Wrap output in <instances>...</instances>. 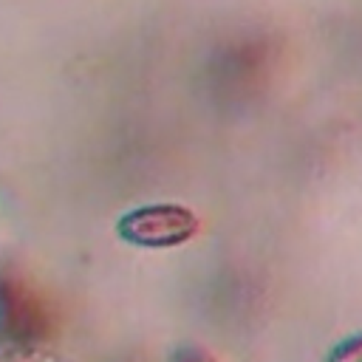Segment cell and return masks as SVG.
<instances>
[{"label":"cell","instance_id":"3957f363","mask_svg":"<svg viewBox=\"0 0 362 362\" xmlns=\"http://www.w3.org/2000/svg\"><path fill=\"white\" fill-rule=\"evenodd\" d=\"M325 362H362V331L339 339L328 351V359Z\"/></svg>","mask_w":362,"mask_h":362},{"label":"cell","instance_id":"6da1fadb","mask_svg":"<svg viewBox=\"0 0 362 362\" xmlns=\"http://www.w3.org/2000/svg\"><path fill=\"white\" fill-rule=\"evenodd\" d=\"M54 334L51 303L14 269H0V339L11 345H40Z\"/></svg>","mask_w":362,"mask_h":362},{"label":"cell","instance_id":"277c9868","mask_svg":"<svg viewBox=\"0 0 362 362\" xmlns=\"http://www.w3.org/2000/svg\"><path fill=\"white\" fill-rule=\"evenodd\" d=\"M170 362H215V356L201 345H181L170 354Z\"/></svg>","mask_w":362,"mask_h":362},{"label":"cell","instance_id":"7a4b0ae2","mask_svg":"<svg viewBox=\"0 0 362 362\" xmlns=\"http://www.w3.org/2000/svg\"><path fill=\"white\" fill-rule=\"evenodd\" d=\"M201 229L198 215L181 204H144L124 212L116 221V232L124 243L141 249H173L192 240Z\"/></svg>","mask_w":362,"mask_h":362}]
</instances>
